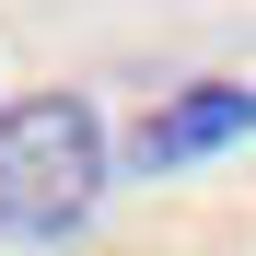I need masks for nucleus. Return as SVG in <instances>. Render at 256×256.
Masks as SVG:
<instances>
[{"mask_svg": "<svg viewBox=\"0 0 256 256\" xmlns=\"http://www.w3.org/2000/svg\"><path fill=\"white\" fill-rule=\"evenodd\" d=\"M244 128H256V94H244V82H198V94H175L163 116H140V140H128L116 163H128V175H175V163L244 152Z\"/></svg>", "mask_w": 256, "mask_h": 256, "instance_id": "f03ea898", "label": "nucleus"}, {"mask_svg": "<svg viewBox=\"0 0 256 256\" xmlns=\"http://www.w3.org/2000/svg\"><path fill=\"white\" fill-rule=\"evenodd\" d=\"M105 175H116V140L82 94H12L0 105V233H24V244L82 233Z\"/></svg>", "mask_w": 256, "mask_h": 256, "instance_id": "f257e3e1", "label": "nucleus"}]
</instances>
